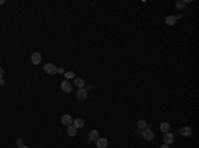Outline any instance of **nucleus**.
<instances>
[{
  "label": "nucleus",
  "instance_id": "obj_1",
  "mask_svg": "<svg viewBox=\"0 0 199 148\" xmlns=\"http://www.w3.org/2000/svg\"><path fill=\"white\" fill-rule=\"evenodd\" d=\"M44 70H45L47 74H49V76H55V74H57V68H56L53 64H45Z\"/></svg>",
  "mask_w": 199,
  "mask_h": 148
},
{
  "label": "nucleus",
  "instance_id": "obj_2",
  "mask_svg": "<svg viewBox=\"0 0 199 148\" xmlns=\"http://www.w3.org/2000/svg\"><path fill=\"white\" fill-rule=\"evenodd\" d=\"M31 61H32V64H33V65H40V64H41V61H43L41 54H40L39 52L32 53V56H31Z\"/></svg>",
  "mask_w": 199,
  "mask_h": 148
},
{
  "label": "nucleus",
  "instance_id": "obj_3",
  "mask_svg": "<svg viewBox=\"0 0 199 148\" xmlns=\"http://www.w3.org/2000/svg\"><path fill=\"white\" fill-rule=\"evenodd\" d=\"M142 136H143L145 140L151 141L153 139H154V132H153L150 128H145V130L142 131Z\"/></svg>",
  "mask_w": 199,
  "mask_h": 148
},
{
  "label": "nucleus",
  "instance_id": "obj_4",
  "mask_svg": "<svg viewBox=\"0 0 199 148\" xmlns=\"http://www.w3.org/2000/svg\"><path fill=\"white\" fill-rule=\"evenodd\" d=\"M162 140H163V143L165 144H171L173 141H174V135L171 134V132H166V134H163V138H162Z\"/></svg>",
  "mask_w": 199,
  "mask_h": 148
},
{
  "label": "nucleus",
  "instance_id": "obj_5",
  "mask_svg": "<svg viewBox=\"0 0 199 148\" xmlns=\"http://www.w3.org/2000/svg\"><path fill=\"white\" fill-rule=\"evenodd\" d=\"M76 96H77V99L79 100L86 99V96H88V91H86V89H79L77 90V93H76Z\"/></svg>",
  "mask_w": 199,
  "mask_h": 148
},
{
  "label": "nucleus",
  "instance_id": "obj_6",
  "mask_svg": "<svg viewBox=\"0 0 199 148\" xmlns=\"http://www.w3.org/2000/svg\"><path fill=\"white\" fill-rule=\"evenodd\" d=\"M61 123H62V124H65V126H72V124H73L72 117H70L69 114H65V115H62V117H61Z\"/></svg>",
  "mask_w": 199,
  "mask_h": 148
},
{
  "label": "nucleus",
  "instance_id": "obj_7",
  "mask_svg": "<svg viewBox=\"0 0 199 148\" xmlns=\"http://www.w3.org/2000/svg\"><path fill=\"white\" fill-rule=\"evenodd\" d=\"M60 87H61V90L64 93H70V91H72V85H70L68 81H62Z\"/></svg>",
  "mask_w": 199,
  "mask_h": 148
},
{
  "label": "nucleus",
  "instance_id": "obj_8",
  "mask_svg": "<svg viewBox=\"0 0 199 148\" xmlns=\"http://www.w3.org/2000/svg\"><path fill=\"white\" fill-rule=\"evenodd\" d=\"M96 145H97V148H106L108 147V139L98 138L96 140Z\"/></svg>",
  "mask_w": 199,
  "mask_h": 148
},
{
  "label": "nucleus",
  "instance_id": "obj_9",
  "mask_svg": "<svg viewBox=\"0 0 199 148\" xmlns=\"http://www.w3.org/2000/svg\"><path fill=\"white\" fill-rule=\"evenodd\" d=\"M72 126L79 130V128H83L84 126H85V122H84V119H81V118H77V119H74V121H73Z\"/></svg>",
  "mask_w": 199,
  "mask_h": 148
},
{
  "label": "nucleus",
  "instance_id": "obj_10",
  "mask_svg": "<svg viewBox=\"0 0 199 148\" xmlns=\"http://www.w3.org/2000/svg\"><path fill=\"white\" fill-rule=\"evenodd\" d=\"M181 135H182V136H185V138H187V136H191V135H192L191 127H182V128H181Z\"/></svg>",
  "mask_w": 199,
  "mask_h": 148
},
{
  "label": "nucleus",
  "instance_id": "obj_11",
  "mask_svg": "<svg viewBox=\"0 0 199 148\" xmlns=\"http://www.w3.org/2000/svg\"><path fill=\"white\" fill-rule=\"evenodd\" d=\"M98 138H100V132H98L97 130H92V131L89 132V139H90L92 141H96Z\"/></svg>",
  "mask_w": 199,
  "mask_h": 148
},
{
  "label": "nucleus",
  "instance_id": "obj_12",
  "mask_svg": "<svg viewBox=\"0 0 199 148\" xmlns=\"http://www.w3.org/2000/svg\"><path fill=\"white\" fill-rule=\"evenodd\" d=\"M66 134H68V136H72V138H74L76 135H77V128L73 127V126H68Z\"/></svg>",
  "mask_w": 199,
  "mask_h": 148
},
{
  "label": "nucleus",
  "instance_id": "obj_13",
  "mask_svg": "<svg viewBox=\"0 0 199 148\" xmlns=\"http://www.w3.org/2000/svg\"><path fill=\"white\" fill-rule=\"evenodd\" d=\"M74 86L79 87V89H84V86H85L84 79L83 78H74Z\"/></svg>",
  "mask_w": 199,
  "mask_h": 148
},
{
  "label": "nucleus",
  "instance_id": "obj_14",
  "mask_svg": "<svg viewBox=\"0 0 199 148\" xmlns=\"http://www.w3.org/2000/svg\"><path fill=\"white\" fill-rule=\"evenodd\" d=\"M165 23L167 25H174L175 23H177V19H175V16H173V15H170V16H167L165 20Z\"/></svg>",
  "mask_w": 199,
  "mask_h": 148
},
{
  "label": "nucleus",
  "instance_id": "obj_15",
  "mask_svg": "<svg viewBox=\"0 0 199 148\" xmlns=\"http://www.w3.org/2000/svg\"><path fill=\"white\" fill-rule=\"evenodd\" d=\"M161 131L163 132V134H166V132H170V124L167 123V122H163V123L161 124Z\"/></svg>",
  "mask_w": 199,
  "mask_h": 148
},
{
  "label": "nucleus",
  "instance_id": "obj_16",
  "mask_svg": "<svg viewBox=\"0 0 199 148\" xmlns=\"http://www.w3.org/2000/svg\"><path fill=\"white\" fill-rule=\"evenodd\" d=\"M137 127H138V130H145V128L148 127V124H146V122L145 121H138L137 122Z\"/></svg>",
  "mask_w": 199,
  "mask_h": 148
},
{
  "label": "nucleus",
  "instance_id": "obj_17",
  "mask_svg": "<svg viewBox=\"0 0 199 148\" xmlns=\"http://www.w3.org/2000/svg\"><path fill=\"white\" fill-rule=\"evenodd\" d=\"M64 76H65L66 79H72V78H74V72H65Z\"/></svg>",
  "mask_w": 199,
  "mask_h": 148
},
{
  "label": "nucleus",
  "instance_id": "obj_18",
  "mask_svg": "<svg viewBox=\"0 0 199 148\" xmlns=\"http://www.w3.org/2000/svg\"><path fill=\"white\" fill-rule=\"evenodd\" d=\"M185 5H186V3L185 1H178V3L175 4V7H177V9H183V8H185Z\"/></svg>",
  "mask_w": 199,
  "mask_h": 148
},
{
  "label": "nucleus",
  "instance_id": "obj_19",
  "mask_svg": "<svg viewBox=\"0 0 199 148\" xmlns=\"http://www.w3.org/2000/svg\"><path fill=\"white\" fill-rule=\"evenodd\" d=\"M16 144H17V147L23 145V139H21V138H17V139H16Z\"/></svg>",
  "mask_w": 199,
  "mask_h": 148
},
{
  "label": "nucleus",
  "instance_id": "obj_20",
  "mask_svg": "<svg viewBox=\"0 0 199 148\" xmlns=\"http://www.w3.org/2000/svg\"><path fill=\"white\" fill-rule=\"evenodd\" d=\"M57 73L58 74H64V73H65L64 72V68H57Z\"/></svg>",
  "mask_w": 199,
  "mask_h": 148
},
{
  "label": "nucleus",
  "instance_id": "obj_21",
  "mask_svg": "<svg viewBox=\"0 0 199 148\" xmlns=\"http://www.w3.org/2000/svg\"><path fill=\"white\" fill-rule=\"evenodd\" d=\"M3 76H4V70L1 69V68H0V79L3 78Z\"/></svg>",
  "mask_w": 199,
  "mask_h": 148
},
{
  "label": "nucleus",
  "instance_id": "obj_22",
  "mask_svg": "<svg viewBox=\"0 0 199 148\" xmlns=\"http://www.w3.org/2000/svg\"><path fill=\"white\" fill-rule=\"evenodd\" d=\"M161 148H170V145H169V144H163Z\"/></svg>",
  "mask_w": 199,
  "mask_h": 148
},
{
  "label": "nucleus",
  "instance_id": "obj_23",
  "mask_svg": "<svg viewBox=\"0 0 199 148\" xmlns=\"http://www.w3.org/2000/svg\"><path fill=\"white\" fill-rule=\"evenodd\" d=\"M4 83H5V81H4V79L1 78V79H0V85H4Z\"/></svg>",
  "mask_w": 199,
  "mask_h": 148
},
{
  "label": "nucleus",
  "instance_id": "obj_24",
  "mask_svg": "<svg viewBox=\"0 0 199 148\" xmlns=\"http://www.w3.org/2000/svg\"><path fill=\"white\" fill-rule=\"evenodd\" d=\"M17 148H28V147H27V145L23 144V145H20V147H17Z\"/></svg>",
  "mask_w": 199,
  "mask_h": 148
},
{
  "label": "nucleus",
  "instance_id": "obj_25",
  "mask_svg": "<svg viewBox=\"0 0 199 148\" xmlns=\"http://www.w3.org/2000/svg\"><path fill=\"white\" fill-rule=\"evenodd\" d=\"M4 3H5V1H4V0H0V5H3Z\"/></svg>",
  "mask_w": 199,
  "mask_h": 148
}]
</instances>
